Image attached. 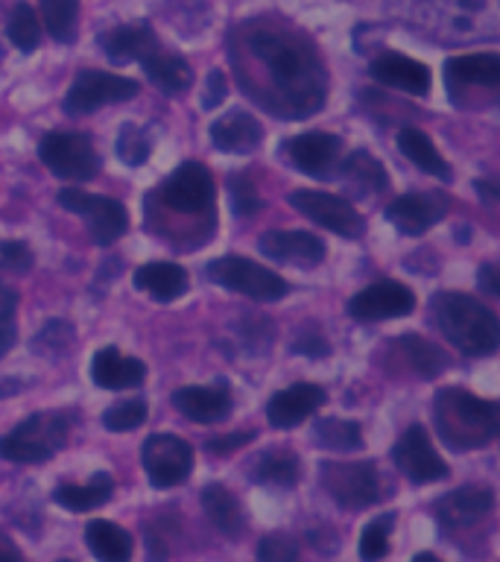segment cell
<instances>
[{"label":"cell","instance_id":"8992f818","mask_svg":"<svg viewBox=\"0 0 500 562\" xmlns=\"http://www.w3.org/2000/svg\"><path fill=\"white\" fill-rule=\"evenodd\" d=\"M70 425L61 413H33L0 437V457L18 465L47 463L68 446Z\"/></svg>","mask_w":500,"mask_h":562},{"label":"cell","instance_id":"11a10c76","mask_svg":"<svg viewBox=\"0 0 500 562\" xmlns=\"http://www.w3.org/2000/svg\"><path fill=\"white\" fill-rule=\"evenodd\" d=\"M416 562H439V557H436V553L421 551V553H416Z\"/></svg>","mask_w":500,"mask_h":562},{"label":"cell","instance_id":"d590c367","mask_svg":"<svg viewBox=\"0 0 500 562\" xmlns=\"http://www.w3.org/2000/svg\"><path fill=\"white\" fill-rule=\"evenodd\" d=\"M314 442L328 451H357L363 448V428L351 419H319L314 425Z\"/></svg>","mask_w":500,"mask_h":562},{"label":"cell","instance_id":"4dcf8cb0","mask_svg":"<svg viewBox=\"0 0 500 562\" xmlns=\"http://www.w3.org/2000/svg\"><path fill=\"white\" fill-rule=\"evenodd\" d=\"M337 173L342 176V182L349 184V191L357 193V196H377L389 188V176H386L384 165L366 149H357L345 161H340Z\"/></svg>","mask_w":500,"mask_h":562},{"label":"cell","instance_id":"7dc6e473","mask_svg":"<svg viewBox=\"0 0 500 562\" xmlns=\"http://www.w3.org/2000/svg\"><path fill=\"white\" fill-rule=\"evenodd\" d=\"M293 351L305 355V358H325V355H331V346L325 340V334L319 331V325L305 323L298 328L296 340H293Z\"/></svg>","mask_w":500,"mask_h":562},{"label":"cell","instance_id":"f546056e","mask_svg":"<svg viewBox=\"0 0 500 562\" xmlns=\"http://www.w3.org/2000/svg\"><path fill=\"white\" fill-rule=\"evenodd\" d=\"M114 495V477L109 472H94L88 483H59L53 490V501L70 513H88L109 504Z\"/></svg>","mask_w":500,"mask_h":562},{"label":"cell","instance_id":"7bdbcfd3","mask_svg":"<svg viewBox=\"0 0 500 562\" xmlns=\"http://www.w3.org/2000/svg\"><path fill=\"white\" fill-rule=\"evenodd\" d=\"M228 193H231V209L237 217H252L263 209V200L249 176H231L228 179Z\"/></svg>","mask_w":500,"mask_h":562},{"label":"cell","instance_id":"60d3db41","mask_svg":"<svg viewBox=\"0 0 500 562\" xmlns=\"http://www.w3.org/2000/svg\"><path fill=\"white\" fill-rule=\"evenodd\" d=\"M147 422V402L144 398H129V402L112 404L103 413V425L114 434H126V430L140 428Z\"/></svg>","mask_w":500,"mask_h":562},{"label":"cell","instance_id":"74e56055","mask_svg":"<svg viewBox=\"0 0 500 562\" xmlns=\"http://www.w3.org/2000/svg\"><path fill=\"white\" fill-rule=\"evenodd\" d=\"M7 35L9 42L15 44L21 53L38 50V42H42V21H38V15H35V9L30 7V3H15V7H12Z\"/></svg>","mask_w":500,"mask_h":562},{"label":"cell","instance_id":"d6986e66","mask_svg":"<svg viewBox=\"0 0 500 562\" xmlns=\"http://www.w3.org/2000/svg\"><path fill=\"white\" fill-rule=\"evenodd\" d=\"M258 249L270 261L302 267V270L319 267L325 261L322 237H316L314 232H305V228H272V232L261 235Z\"/></svg>","mask_w":500,"mask_h":562},{"label":"cell","instance_id":"9c48e42d","mask_svg":"<svg viewBox=\"0 0 500 562\" xmlns=\"http://www.w3.org/2000/svg\"><path fill=\"white\" fill-rule=\"evenodd\" d=\"M44 167L68 182H88L100 170V158L86 132H50L38 144Z\"/></svg>","mask_w":500,"mask_h":562},{"label":"cell","instance_id":"ee69618b","mask_svg":"<svg viewBox=\"0 0 500 562\" xmlns=\"http://www.w3.org/2000/svg\"><path fill=\"white\" fill-rule=\"evenodd\" d=\"M15 314H18V293L12 288H7V284H0V358L15 346V337H18Z\"/></svg>","mask_w":500,"mask_h":562},{"label":"cell","instance_id":"e0dca14e","mask_svg":"<svg viewBox=\"0 0 500 562\" xmlns=\"http://www.w3.org/2000/svg\"><path fill=\"white\" fill-rule=\"evenodd\" d=\"M491 509H495V492L486 486H459L433 504L436 521L447 533H459V530L482 525L491 516Z\"/></svg>","mask_w":500,"mask_h":562},{"label":"cell","instance_id":"4fadbf2b","mask_svg":"<svg viewBox=\"0 0 500 562\" xmlns=\"http://www.w3.org/2000/svg\"><path fill=\"white\" fill-rule=\"evenodd\" d=\"M135 94H138L135 79L109 74V70H79L77 79L70 82L68 97H65V109L70 114H88L103 105L126 103Z\"/></svg>","mask_w":500,"mask_h":562},{"label":"cell","instance_id":"7a4b0ae2","mask_svg":"<svg viewBox=\"0 0 500 562\" xmlns=\"http://www.w3.org/2000/svg\"><path fill=\"white\" fill-rule=\"evenodd\" d=\"M214 176L202 161L188 158L147 193V226L170 244L200 246L214 232Z\"/></svg>","mask_w":500,"mask_h":562},{"label":"cell","instance_id":"8fae6325","mask_svg":"<svg viewBox=\"0 0 500 562\" xmlns=\"http://www.w3.org/2000/svg\"><path fill=\"white\" fill-rule=\"evenodd\" d=\"M319 481L342 509H366L384 498V481L375 463H322Z\"/></svg>","mask_w":500,"mask_h":562},{"label":"cell","instance_id":"e575fe53","mask_svg":"<svg viewBox=\"0 0 500 562\" xmlns=\"http://www.w3.org/2000/svg\"><path fill=\"white\" fill-rule=\"evenodd\" d=\"M86 542L96 560L123 562L132 557V536L126 533L121 525L105 521V518H94V521H88Z\"/></svg>","mask_w":500,"mask_h":562},{"label":"cell","instance_id":"bcb514c9","mask_svg":"<svg viewBox=\"0 0 500 562\" xmlns=\"http://www.w3.org/2000/svg\"><path fill=\"white\" fill-rule=\"evenodd\" d=\"M33 267V249L21 240H0V276L26 272Z\"/></svg>","mask_w":500,"mask_h":562},{"label":"cell","instance_id":"681fc988","mask_svg":"<svg viewBox=\"0 0 500 562\" xmlns=\"http://www.w3.org/2000/svg\"><path fill=\"white\" fill-rule=\"evenodd\" d=\"M228 97V82L223 70H211L208 82H205V94H202V105L205 109H217Z\"/></svg>","mask_w":500,"mask_h":562},{"label":"cell","instance_id":"52a82bcc","mask_svg":"<svg viewBox=\"0 0 500 562\" xmlns=\"http://www.w3.org/2000/svg\"><path fill=\"white\" fill-rule=\"evenodd\" d=\"M445 82L451 103L459 109H474V94H482L486 105L495 103L500 88L498 53H468L445 61Z\"/></svg>","mask_w":500,"mask_h":562},{"label":"cell","instance_id":"9a60e30c","mask_svg":"<svg viewBox=\"0 0 500 562\" xmlns=\"http://www.w3.org/2000/svg\"><path fill=\"white\" fill-rule=\"evenodd\" d=\"M393 460L398 465V472L412 483H436L447 477L445 460L436 454L428 430L421 425H412L398 437L393 448Z\"/></svg>","mask_w":500,"mask_h":562},{"label":"cell","instance_id":"1f68e13d","mask_svg":"<svg viewBox=\"0 0 500 562\" xmlns=\"http://www.w3.org/2000/svg\"><path fill=\"white\" fill-rule=\"evenodd\" d=\"M140 65H144V74L149 77V82L161 88L164 94H182L193 82L191 65L179 53H167L156 47L140 59Z\"/></svg>","mask_w":500,"mask_h":562},{"label":"cell","instance_id":"f6af8a7d","mask_svg":"<svg viewBox=\"0 0 500 562\" xmlns=\"http://www.w3.org/2000/svg\"><path fill=\"white\" fill-rule=\"evenodd\" d=\"M298 542L296 539H289L284 533H272L263 536L261 542H258V560L266 562H293L298 560Z\"/></svg>","mask_w":500,"mask_h":562},{"label":"cell","instance_id":"6da1fadb","mask_svg":"<svg viewBox=\"0 0 500 562\" xmlns=\"http://www.w3.org/2000/svg\"><path fill=\"white\" fill-rule=\"evenodd\" d=\"M237 82L254 103L284 121L319 112L328 94V70L298 26L279 18H252L228 38Z\"/></svg>","mask_w":500,"mask_h":562},{"label":"cell","instance_id":"603a6c76","mask_svg":"<svg viewBox=\"0 0 500 562\" xmlns=\"http://www.w3.org/2000/svg\"><path fill=\"white\" fill-rule=\"evenodd\" d=\"M263 138V130L258 117L243 109H231V112L219 114L217 121L211 123V144L219 153H235V156H246L258 149Z\"/></svg>","mask_w":500,"mask_h":562},{"label":"cell","instance_id":"ab89813d","mask_svg":"<svg viewBox=\"0 0 500 562\" xmlns=\"http://www.w3.org/2000/svg\"><path fill=\"white\" fill-rule=\"evenodd\" d=\"M152 153V135L147 130H140L138 123H126L117 138V156L123 165L140 167Z\"/></svg>","mask_w":500,"mask_h":562},{"label":"cell","instance_id":"f1b7e54d","mask_svg":"<svg viewBox=\"0 0 500 562\" xmlns=\"http://www.w3.org/2000/svg\"><path fill=\"white\" fill-rule=\"evenodd\" d=\"M135 288L156 302H173L188 290V272L173 261H149L135 270Z\"/></svg>","mask_w":500,"mask_h":562},{"label":"cell","instance_id":"ac0fdd59","mask_svg":"<svg viewBox=\"0 0 500 562\" xmlns=\"http://www.w3.org/2000/svg\"><path fill=\"white\" fill-rule=\"evenodd\" d=\"M416 307V293L401 281H375L357 296H351L349 314L360 323H380V319H395V316L412 314Z\"/></svg>","mask_w":500,"mask_h":562},{"label":"cell","instance_id":"44dd1931","mask_svg":"<svg viewBox=\"0 0 500 562\" xmlns=\"http://www.w3.org/2000/svg\"><path fill=\"white\" fill-rule=\"evenodd\" d=\"M325 402H328V395H325V390L319 384H293L272 395L270 404H266V419H270L272 428H298Z\"/></svg>","mask_w":500,"mask_h":562},{"label":"cell","instance_id":"8d00e7d4","mask_svg":"<svg viewBox=\"0 0 500 562\" xmlns=\"http://www.w3.org/2000/svg\"><path fill=\"white\" fill-rule=\"evenodd\" d=\"M42 3V21L47 33L59 44H70L77 38L79 0H38Z\"/></svg>","mask_w":500,"mask_h":562},{"label":"cell","instance_id":"816d5d0a","mask_svg":"<svg viewBox=\"0 0 500 562\" xmlns=\"http://www.w3.org/2000/svg\"><path fill=\"white\" fill-rule=\"evenodd\" d=\"M24 560V551L18 548L12 539H9L3 530H0V562H21Z\"/></svg>","mask_w":500,"mask_h":562},{"label":"cell","instance_id":"f35d334b","mask_svg":"<svg viewBox=\"0 0 500 562\" xmlns=\"http://www.w3.org/2000/svg\"><path fill=\"white\" fill-rule=\"evenodd\" d=\"M395 516L393 513H384V516L372 518L366 527H363V533H360V560L375 562L384 560L386 553H389V533H393Z\"/></svg>","mask_w":500,"mask_h":562},{"label":"cell","instance_id":"ffe728a7","mask_svg":"<svg viewBox=\"0 0 500 562\" xmlns=\"http://www.w3.org/2000/svg\"><path fill=\"white\" fill-rule=\"evenodd\" d=\"M368 74L380 86L398 88V91L412 97L430 94V82H433L430 70L419 59L404 56V53H377L368 65Z\"/></svg>","mask_w":500,"mask_h":562},{"label":"cell","instance_id":"d6a6232c","mask_svg":"<svg viewBox=\"0 0 500 562\" xmlns=\"http://www.w3.org/2000/svg\"><path fill=\"white\" fill-rule=\"evenodd\" d=\"M202 509H205L211 525L217 527L223 536H228V539H237L240 530H243V507H240V501L223 483H208L202 490Z\"/></svg>","mask_w":500,"mask_h":562},{"label":"cell","instance_id":"ba28073f","mask_svg":"<svg viewBox=\"0 0 500 562\" xmlns=\"http://www.w3.org/2000/svg\"><path fill=\"white\" fill-rule=\"evenodd\" d=\"M205 270H208V279L214 284L231 290V293H240V296L258 299V302H275V299L287 296L289 290V284L281 279L279 272L266 270V267H261L252 258H243V255L214 258Z\"/></svg>","mask_w":500,"mask_h":562},{"label":"cell","instance_id":"f907efd6","mask_svg":"<svg viewBox=\"0 0 500 562\" xmlns=\"http://www.w3.org/2000/svg\"><path fill=\"white\" fill-rule=\"evenodd\" d=\"M477 279H480V288L486 290L489 296H498L500 288H498V267H495V263H482Z\"/></svg>","mask_w":500,"mask_h":562},{"label":"cell","instance_id":"7402d4cb","mask_svg":"<svg viewBox=\"0 0 500 562\" xmlns=\"http://www.w3.org/2000/svg\"><path fill=\"white\" fill-rule=\"evenodd\" d=\"M445 217V202L433 193H404L386 209V220L393 223L401 235L419 237L430 226H436Z\"/></svg>","mask_w":500,"mask_h":562},{"label":"cell","instance_id":"db71d44e","mask_svg":"<svg viewBox=\"0 0 500 562\" xmlns=\"http://www.w3.org/2000/svg\"><path fill=\"white\" fill-rule=\"evenodd\" d=\"M21 386V381H0V398H12Z\"/></svg>","mask_w":500,"mask_h":562},{"label":"cell","instance_id":"7c38bea8","mask_svg":"<svg viewBox=\"0 0 500 562\" xmlns=\"http://www.w3.org/2000/svg\"><path fill=\"white\" fill-rule=\"evenodd\" d=\"M140 460L156 490H173L191 477L193 448L175 434H152L140 448Z\"/></svg>","mask_w":500,"mask_h":562},{"label":"cell","instance_id":"b9f144b4","mask_svg":"<svg viewBox=\"0 0 500 562\" xmlns=\"http://www.w3.org/2000/svg\"><path fill=\"white\" fill-rule=\"evenodd\" d=\"M70 342H73V328H70V323L50 319V323L44 325V331L35 337V351L44 355V358H61V355H68Z\"/></svg>","mask_w":500,"mask_h":562},{"label":"cell","instance_id":"3957f363","mask_svg":"<svg viewBox=\"0 0 500 562\" xmlns=\"http://www.w3.org/2000/svg\"><path fill=\"white\" fill-rule=\"evenodd\" d=\"M389 15L442 47L495 42L500 33V0H386Z\"/></svg>","mask_w":500,"mask_h":562},{"label":"cell","instance_id":"277c9868","mask_svg":"<svg viewBox=\"0 0 500 562\" xmlns=\"http://www.w3.org/2000/svg\"><path fill=\"white\" fill-rule=\"evenodd\" d=\"M430 316L445 340L468 358H491L500 346V325L491 307L468 293L442 290L430 302Z\"/></svg>","mask_w":500,"mask_h":562},{"label":"cell","instance_id":"5bb4252c","mask_svg":"<svg viewBox=\"0 0 500 562\" xmlns=\"http://www.w3.org/2000/svg\"><path fill=\"white\" fill-rule=\"evenodd\" d=\"M287 200L298 214H305L307 220H314L316 226L328 228L333 235L363 237V232H366V220L360 217V211L337 193L293 191Z\"/></svg>","mask_w":500,"mask_h":562},{"label":"cell","instance_id":"f5cc1de1","mask_svg":"<svg viewBox=\"0 0 500 562\" xmlns=\"http://www.w3.org/2000/svg\"><path fill=\"white\" fill-rule=\"evenodd\" d=\"M474 188H477V193L486 200V205L495 209V202H498V188H495L491 182H474Z\"/></svg>","mask_w":500,"mask_h":562},{"label":"cell","instance_id":"836d02e7","mask_svg":"<svg viewBox=\"0 0 500 562\" xmlns=\"http://www.w3.org/2000/svg\"><path fill=\"white\" fill-rule=\"evenodd\" d=\"M398 149L410 158L412 165L419 167L421 173L436 176L442 182H447V179L454 176L445 158H442V153L433 147V140H430L421 130H416V126H404V130L398 132Z\"/></svg>","mask_w":500,"mask_h":562},{"label":"cell","instance_id":"30bf717a","mask_svg":"<svg viewBox=\"0 0 500 562\" xmlns=\"http://www.w3.org/2000/svg\"><path fill=\"white\" fill-rule=\"evenodd\" d=\"M59 205L68 209L70 214H82L91 232V240L96 246L117 244L126 228H129V214L123 209V202L112 200V196H100V193H88L82 188H61Z\"/></svg>","mask_w":500,"mask_h":562},{"label":"cell","instance_id":"d4e9b609","mask_svg":"<svg viewBox=\"0 0 500 562\" xmlns=\"http://www.w3.org/2000/svg\"><path fill=\"white\" fill-rule=\"evenodd\" d=\"M173 407L184 419L214 425L231 413V393L226 386H182L173 393Z\"/></svg>","mask_w":500,"mask_h":562},{"label":"cell","instance_id":"c3c4849f","mask_svg":"<svg viewBox=\"0 0 500 562\" xmlns=\"http://www.w3.org/2000/svg\"><path fill=\"white\" fill-rule=\"evenodd\" d=\"M249 439H254V430H237V434H226V437H214L208 439V451L214 457H226L231 454V451H237V448H243Z\"/></svg>","mask_w":500,"mask_h":562},{"label":"cell","instance_id":"2e32d148","mask_svg":"<svg viewBox=\"0 0 500 562\" xmlns=\"http://www.w3.org/2000/svg\"><path fill=\"white\" fill-rule=\"evenodd\" d=\"M281 153L287 156V161L298 173L328 179L340 167L342 140L340 135H331V132H305V135L284 140Z\"/></svg>","mask_w":500,"mask_h":562},{"label":"cell","instance_id":"4316f807","mask_svg":"<svg viewBox=\"0 0 500 562\" xmlns=\"http://www.w3.org/2000/svg\"><path fill=\"white\" fill-rule=\"evenodd\" d=\"M389 355H393L395 367H410L419 378H436L442 375V369L447 367V355L439 349L436 342L424 340L419 334H407V337H398L389 346Z\"/></svg>","mask_w":500,"mask_h":562},{"label":"cell","instance_id":"484cf974","mask_svg":"<svg viewBox=\"0 0 500 562\" xmlns=\"http://www.w3.org/2000/svg\"><path fill=\"white\" fill-rule=\"evenodd\" d=\"M100 47H103L109 59L123 65V61H140L147 53L161 47V44H158L156 30L149 24H121L100 35Z\"/></svg>","mask_w":500,"mask_h":562},{"label":"cell","instance_id":"5b68a950","mask_svg":"<svg viewBox=\"0 0 500 562\" xmlns=\"http://www.w3.org/2000/svg\"><path fill=\"white\" fill-rule=\"evenodd\" d=\"M433 422L442 442L454 451H474L495 442L500 425L498 402L477 398L463 386H445L433 398Z\"/></svg>","mask_w":500,"mask_h":562},{"label":"cell","instance_id":"cb8c5ba5","mask_svg":"<svg viewBox=\"0 0 500 562\" xmlns=\"http://www.w3.org/2000/svg\"><path fill=\"white\" fill-rule=\"evenodd\" d=\"M91 378L103 390H135L147 381V367L138 358L123 355L117 346H105L91 360Z\"/></svg>","mask_w":500,"mask_h":562},{"label":"cell","instance_id":"83f0119b","mask_svg":"<svg viewBox=\"0 0 500 562\" xmlns=\"http://www.w3.org/2000/svg\"><path fill=\"white\" fill-rule=\"evenodd\" d=\"M249 477L261 486H279L289 490L302 477V460L289 448H266L249 463Z\"/></svg>","mask_w":500,"mask_h":562}]
</instances>
